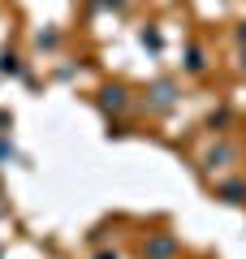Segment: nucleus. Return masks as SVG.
<instances>
[{"mask_svg":"<svg viewBox=\"0 0 246 259\" xmlns=\"http://www.w3.org/2000/svg\"><path fill=\"white\" fill-rule=\"evenodd\" d=\"M0 130H9V112H0Z\"/></svg>","mask_w":246,"mask_h":259,"instance_id":"6e6552de","label":"nucleus"},{"mask_svg":"<svg viewBox=\"0 0 246 259\" xmlns=\"http://www.w3.org/2000/svg\"><path fill=\"white\" fill-rule=\"evenodd\" d=\"M242 65H246V52H242Z\"/></svg>","mask_w":246,"mask_h":259,"instance_id":"9d476101","label":"nucleus"},{"mask_svg":"<svg viewBox=\"0 0 246 259\" xmlns=\"http://www.w3.org/2000/svg\"><path fill=\"white\" fill-rule=\"evenodd\" d=\"M186 69H190V74H199V69H203V52H199V48L186 52Z\"/></svg>","mask_w":246,"mask_h":259,"instance_id":"423d86ee","label":"nucleus"},{"mask_svg":"<svg viewBox=\"0 0 246 259\" xmlns=\"http://www.w3.org/2000/svg\"><path fill=\"white\" fill-rule=\"evenodd\" d=\"M0 160H13V147H9V143H0Z\"/></svg>","mask_w":246,"mask_h":259,"instance_id":"0eeeda50","label":"nucleus"},{"mask_svg":"<svg viewBox=\"0 0 246 259\" xmlns=\"http://www.w3.org/2000/svg\"><path fill=\"white\" fill-rule=\"evenodd\" d=\"M164 255H173V238H155L147 246V259H164Z\"/></svg>","mask_w":246,"mask_h":259,"instance_id":"f03ea898","label":"nucleus"},{"mask_svg":"<svg viewBox=\"0 0 246 259\" xmlns=\"http://www.w3.org/2000/svg\"><path fill=\"white\" fill-rule=\"evenodd\" d=\"M220 194H225L229 203H242V199H246V186H242V182H229V186H225Z\"/></svg>","mask_w":246,"mask_h":259,"instance_id":"20e7f679","label":"nucleus"},{"mask_svg":"<svg viewBox=\"0 0 246 259\" xmlns=\"http://www.w3.org/2000/svg\"><path fill=\"white\" fill-rule=\"evenodd\" d=\"M104 108H126V91H121V87H108V91H104Z\"/></svg>","mask_w":246,"mask_h":259,"instance_id":"7ed1b4c3","label":"nucleus"},{"mask_svg":"<svg viewBox=\"0 0 246 259\" xmlns=\"http://www.w3.org/2000/svg\"><path fill=\"white\" fill-rule=\"evenodd\" d=\"M242 44H246V26H242Z\"/></svg>","mask_w":246,"mask_h":259,"instance_id":"1a4fd4ad","label":"nucleus"},{"mask_svg":"<svg viewBox=\"0 0 246 259\" xmlns=\"http://www.w3.org/2000/svg\"><path fill=\"white\" fill-rule=\"evenodd\" d=\"M0 74H18V56H13L9 48L0 52Z\"/></svg>","mask_w":246,"mask_h":259,"instance_id":"39448f33","label":"nucleus"},{"mask_svg":"<svg viewBox=\"0 0 246 259\" xmlns=\"http://www.w3.org/2000/svg\"><path fill=\"white\" fill-rule=\"evenodd\" d=\"M151 108H155V112L173 108V82H155V87H151Z\"/></svg>","mask_w":246,"mask_h":259,"instance_id":"f257e3e1","label":"nucleus"}]
</instances>
